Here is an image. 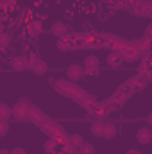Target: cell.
Wrapping results in <instances>:
<instances>
[{
	"mask_svg": "<svg viewBox=\"0 0 152 154\" xmlns=\"http://www.w3.org/2000/svg\"><path fill=\"white\" fill-rule=\"evenodd\" d=\"M0 154H11L7 149H0Z\"/></svg>",
	"mask_w": 152,
	"mask_h": 154,
	"instance_id": "cell-17",
	"label": "cell"
},
{
	"mask_svg": "<svg viewBox=\"0 0 152 154\" xmlns=\"http://www.w3.org/2000/svg\"><path fill=\"white\" fill-rule=\"evenodd\" d=\"M70 143L74 145V149H79V147L84 143V140H82L81 134H72V136H70Z\"/></svg>",
	"mask_w": 152,
	"mask_h": 154,
	"instance_id": "cell-12",
	"label": "cell"
},
{
	"mask_svg": "<svg viewBox=\"0 0 152 154\" xmlns=\"http://www.w3.org/2000/svg\"><path fill=\"white\" fill-rule=\"evenodd\" d=\"M91 133H93V136H102V133H104V122H95L91 125Z\"/></svg>",
	"mask_w": 152,
	"mask_h": 154,
	"instance_id": "cell-10",
	"label": "cell"
},
{
	"mask_svg": "<svg viewBox=\"0 0 152 154\" xmlns=\"http://www.w3.org/2000/svg\"><path fill=\"white\" fill-rule=\"evenodd\" d=\"M11 154H27V151H25V149H22V147H16Z\"/></svg>",
	"mask_w": 152,
	"mask_h": 154,
	"instance_id": "cell-16",
	"label": "cell"
},
{
	"mask_svg": "<svg viewBox=\"0 0 152 154\" xmlns=\"http://www.w3.org/2000/svg\"><path fill=\"white\" fill-rule=\"evenodd\" d=\"M9 133V124L7 120H0V136H5Z\"/></svg>",
	"mask_w": 152,
	"mask_h": 154,
	"instance_id": "cell-15",
	"label": "cell"
},
{
	"mask_svg": "<svg viewBox=\"0 0 152 154\" xmlns=\"http://www.w3.org/2000/svg\"><path fill=\"white\" fill-rule=\"evenodd\" d=\"M116 131H118V129H116L114 124H104V133H102V136L108 138V140H109V138H114V136H116Z\"/></svg>",
	"mask_w": 152,
	"mask_h": 154,
	"instance_id": "cell-8",
	"label": "cell"
},
{
	"mask_svg": "<svg viewBox=\"0 0 152 154\" xmlns=\"http://www.w3.org/2000/svg\"><path fill=\"white\" fill-rule=\"evenodd\" d=\"M82 75H84V70H82V66L77 65V63L70 65V66L66 68V77H68L70 81H79V79H82Z\"/></svg>",
	"mask_w": 152,
	"mask_h": 154,
	"instance_id": "cell-3",
	"label": "cell"
},
{
	"mask_svg": "<svg viewBox=\"0 0 152 154\" xmlns=\"http://www.w3.org/2000/svg\"><path fill=\"white\" fill-rule=\"evenodd\" d=\"M9 43H11V38H9V34L2 32V34H0V48H5V47H9Z\"/></svg>",
	"mask_w": 152,
	"mask_h": 154,
	"instance_id": "cell-14",
	"label": "cell"
},
{
	"mask_svg": "<svg viewBox=\"0 0 152 154\" xmlns=\"http://www.w3.org/2000/svg\"><path fill=\"white\" fill-rule=\"evenodd\" d=\"M41 31H43V25H41L39 20H32V22L29 23V27H27V32H29L31 36H38Z\"/></svg>",
	"mask_w": 152,
	"mask_h": 154,
	"instance_id": "cell-7",
	"label": "cell"
},
{
	"mask_svg": "<svg viewBox=\"0 0 152 154\" xmlns=\"http://www.w3.org/2000/svg\"><path fill=\"white\" fill-rule=\"evenodd\" d=\"M79 154H95V147L91 145V143H82L81 147H79Z\"/></svg>",
	"mask_w": 152,
	"mask_h": 154,
	"instance_id": "cell-11",
	"label": "cell"
},
{
	"mask_svg": "<svg viewBox=\"0 0 152 154\" xmlns=\"http://www.w3.org/2000/svg\"><path fill=\"white\" fill-rule=\"evenodd\" d=\"M56 147H57L56 140H47L45 142V151L47 152H56Z\"/></svg>",
	"mask_w": 152,
	"mask_h": 154,
	"instance_id": "cell-13",
	"label": "cell"
},
{
	"mask_svg": "<svg viewBox=\"0 0 152 154\" xmlns=\"http://www.w3.org/2000/svg\"><path fill=\"white\" fill-rule=\"evenodd\" d=\"M136 140L141 143V145H147V143H150L152 140V131L149 127H140L138 129V133H136Z\"/></svg>",
	"mask_w": 152,
	"mask_h": 154,
	"instance_id": "cell-4",
	"label": "cell"
},
{
	"mask_svg": "<svg viewBox=\"0 0 152 154\" xmlns=\"http://www.w3.org/2000/svg\"><path fill=\"white\" fill-rule=\"evenodd\" d=\"M84 74L88 75H97L99 74V57L97 56H88L84 59V66H82Z\"/></svg>",
	"mask_w": 152,
	"mask_h": 154,
	"instance_id": "cell-1",
	"label": "cell"
},
{
	"mask_svg": "<svg viewBox=\"0 0 152 154\" xmlns=\"http://www.w3.org/2000/svg\"><path fill=\"white\" fill-rule=\"evenodd\" d=\"M50 32H52L54 36H57V38H65V36H68V27H66V23H63V22H56V23L50 27Z\"/></svg>",
	"mask_w": 152,
	"mask_h": 154,
	"instance_id": "cell-5",
	"label": "cell"
},
{
	"mask_svg": "<svg viewBox=\"0 0 152 154\" xmlns=\"http://www.w3.org/2000/svg\"><path fill=\"white\" fill-rule=\"evenodd\" d=\"M11 115H13L11 108H9L7 104H2V102H0V120H7Z\"/></svg>",
	"mask_w": 152,
	"mask_h": 154,
	"instance_id": "cell-9",
	"label": "cell"
},
{
	"mask_svg": "<svg viewBox=\"0 0 152 154\" xmlns=\"http://www.w3.org/2000/svg\"><path fill=\"white\" fill-rule=\"evenodd\" d=\"M31 68H32V72H34V74H38V75L47 74V70H48L47 63H45V61H41V59H34V61L31 63Z\"/></svg>",
	"mask_w": 152,
	"mask_h": 154,
	"instance_id": "cell-6",
	"label": "cell"
},
{
	"mask_svg": "<svg viewBox=\"0 0 152 154\" xmlns=\"http://www.w3.org/2000/svg\"><path fill=\"white\" fill-rule=\"evenodd\" d=\"M11 68L16 70V72H23V70L31 68V61H29L27 57H23V56H16V57H13V61H11Z\"/></svg>",
	"mask_w": 152,
	"mask_h": 154,
	"instance_id": "cell-2",
	"label": "cell"
}]
</instances>
